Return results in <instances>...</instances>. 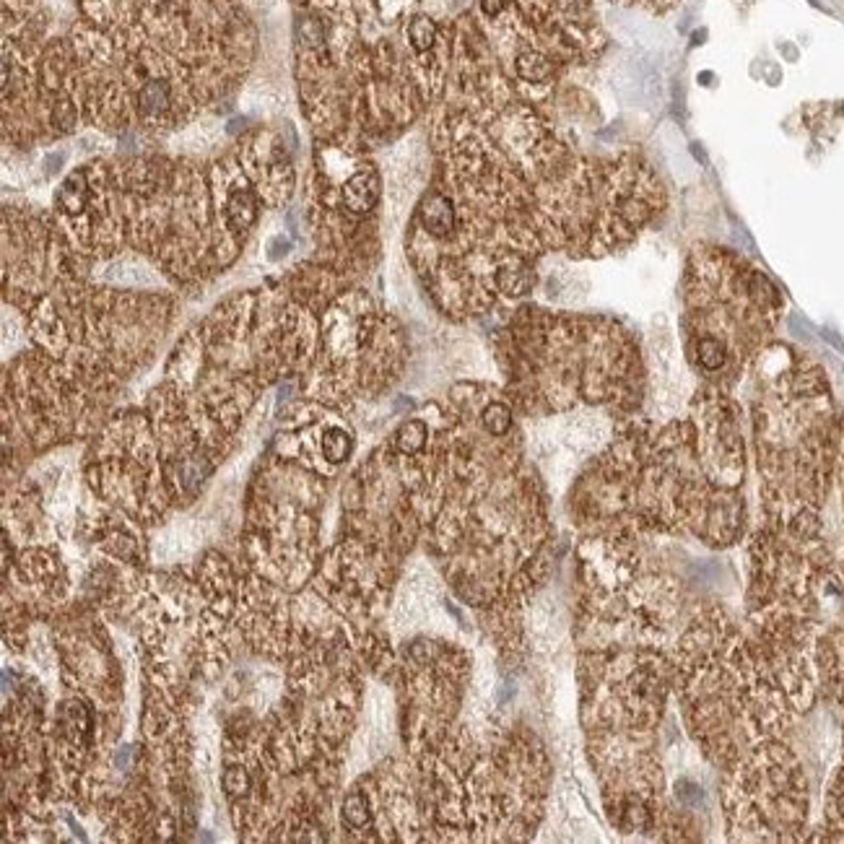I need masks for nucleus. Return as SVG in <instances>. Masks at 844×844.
I'll list each match as a JSON object with an SVG mask.
<instances>
[{"label": "nucleus", "mask_w": 844, "mask_h": 844, "mask_svg": "<svg viewBox=\"0 0 844 844\" xmlns=\"http://www.w3.org/2000/svg\"><path fill=\"white\" fill-rule=\"evenodd\" d=\"M834 484L839 486V494H842V509H844V426H842V445H839V460H837V478ZM837 559V572L844 582V556H834Z\"/></svg>", "instance_id": "obj_10"}, {"label": "nucleus", "mask_w": 844, "mask_h": 844, "mask_svg": "<svg viewBox=\"0 0 844 844\" xmlns=\"http://www.w3.org/2000/svg\"><path fill=\"white\" fill-rule=\"evenodd\" d=\"M577 509L600 533L694 538L709 548L746 541V494L717 486L696 450L689 416L629 419L580 484Z\"/></svg>", "instance_id": "obj_1"}, {"label": "nucleus", "mask_w": 844, "mask_h": 844, "mask_svg": "<svg viewBox=\"0 0 844 844\" xmlns=\"http://www.w3.org/2000/svg\"><path fill=\"white\" fill-rule=\"evenodd\" d=\"M683 354L699 385L735 390L782 317V294L772 278L741 252L696 245L681 281Z\"/></svg>", "instance_id": "obj_4"}, {"label": "nucleus", "mask_w": 844, "mask_h": 844, "mask_svg": "<svg viewBox=\"0 0 844 844\" xmlns=\"http://www.w3.org/2000/svg\"><path fill=\"white\" fill-rule=\"evenodd\" d=\"M668 193L658 169L637 151L569 156L535 185L533 224L543 250L606 258L660 219Z\"/></svg>", "instance_id": "obj_5"}, {"label": "nucleus", "mask_w": 844, "mask_h": 844, "mask_svg": "<svg viewBox=\"0 0 844 844\" xmlns=\"http://www.w3.org/2000/svg\"><path fill=\"white\" fill-rule=\"evenodd\" d=\"M343 819L354 829H364L369 824V806L367 798L361 793H351L346 798V806H343Z\"/></svg>", "instance_id": "obj_9"}, {"label": "nucleus", "mask_w": 844, "mask_h": 844, "mask_svg": "<svg viewBox=\"0 0 844 844\" xmlns=\"http://www.w3.org/2000/svg\"><path fill=\"white\" fill-rule=\"evenodd\" d=\"M507 372L512 400L533 413L600 408L624 424L645 400L642 346L611 317L522 315L509 328Z\"/></svg>", "instance_id": "obj_3"}, {"label": "nucleus", "mask_w": 844, "mask_h": 844, "mask_svg": "<svg viewBox=\"0 0 844 844\" xmlns=\"http://www.w3.org/2000/svg\"><path fill=\"white\" fill-rule=\"evenodd\" d=\"M748 437L759 473L761 522L798 535L824 533L844 419L824 369L785 343L754 361Z\"/></svg>", "instance_id": "obj_2"}, {"label": "nucleus", "mask_w": 844, "mask_h": 844, "mask_svg": "<svg viewBox=\"0 0 844 844\" xmlns=\"http://www.w3.org/2000/svg\"><path fill=\"white\" fill-rule=\"evenodd\" d=\"M722 816L730 842H800L806 839L808 777L785 738L761 743L722 772Z\"/></svg>", "instance_id": "obj_6"}, {"label": "nucleus", "mask_w": 844, "mask_h": 844, "mask_svg": "<svg viewBox=\"0 0 844 844\" xmlns=\"http://www.w3.org/2000/svg\"><path fill=\"white\" fill-rule=\"evenodd\" d=\"M247 774L242 772V769H232V772H226L224 777V785L229 793H245L247 790Z\"/></svg>", "instance_id": "obj_11"}, {"label": "nucleus", "mask_w": 844, "mask_h": 844, "mask_svg": "<svg viewBox=\"0 0 844 844\" xmlns=\"http://www.w3.org/2000/svg\"><path fill=\"white\" fill-rule=\"evenodd\" d=\"M323 452L330 463H341L351 452V437L343 429H330L328 437L323 439Z\"/></svg>", "instance_id": "obj_8"}, {"label": "nucleus", "mask_w": 844, "mask_h": 844, "mask_svg": "<svg viewBox=\"0 0 844 844\" xmlns=\"http://www.w3.org/2000/svg\"><path fill=\"white\" fill-rule=\"evenodd\" d=\"M821 842H844V764H839L826 787Z\"/></svg>", "instance_id": "obj_7"}]
</instances>
